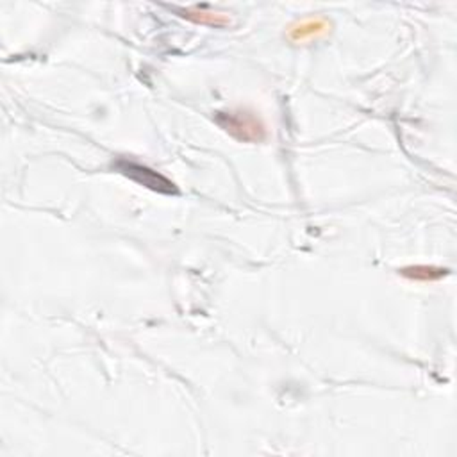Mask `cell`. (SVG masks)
Instances as JSON below:
<instances>
[{"label":"cell","mask_w":457,"mask_h":457,"mask_svg":"<svg viewBox=\"0 0 457 457\" xmlns=\"http://www.w3.org/2000/svg\"><path fill=\"white\" fill-rule=\"evenodd\" d=\"M116 170L122 175L129 177L131 181L138 182L140 186H145V188L152 191H158V193H179V190H177L175 184L170 179H166L159 172L152 170V168L145 166V164L134 163V161H129V159H120V161H116Z\"/></svg>","instance_id":"obj_1"},{"label":"cell","mask_w":457,"mask_h":457,"mask_svg":"<svg viewBox=\"0 0 457 457\" xmlns=\"http://www.w3.org/2000/svg\"><path fill=\"white\" fill-rule=\"evenodd\" d=\"M217 122L229 134L241 141H261L264 138V125L252 114L218 113Z\"/></svg>","instance_id":"obj_2"},{"label":"cell","mask_w":457,"mask_h":457,"mask_svg":"<svg viewBox=\"0 0 457 457\" xmlns=\"http://www.w3.org/2000/svg\"><path fill=\"white\" fill-rule=\"evenodd\" d=\"M406 279H411V281H438L441 277H445L448 273V270L445 268H436V267H427V264H418V267H408L400 270Z\"/></svg>","instance_id":"obj_3"},{"label":"cell","mask_w":457,"mask_h":457,"mask_svg":"<svg viewBox=\"0 0 457 457\" xmlns=\"http://www.w3.org/2000/svg\"><path fill=\"white\" fill-rule=\"evenodd\" d=\"M181 13H184L182 16L193 20V22L208 23V25H214V27H223V25H227V23H229V20L223 18L222 14L206 13V11H202V10L199 11V8H191V10H181Z\"/></svg>","instance_id":"obj_4"},{"label":"cell","mask_w":457,"mask_h":457,"mask_svg":"<svg viewBox=\"0 0 457 457\" xmlns=\"http://www.w3.org/2000/svg\"><path fill=\"white\" fill-rule=\"evenodd\" d=\"M327 23L323 20L317 18V20H308V22L300 23L299 29H291V38L295 41L299 40H306L308 36H314L318 31H325Z\"/></svg>","instance_id":"obj_5"}]
</instances>
